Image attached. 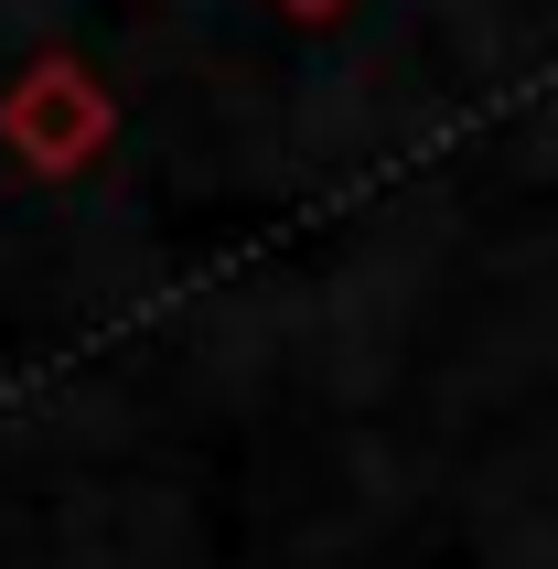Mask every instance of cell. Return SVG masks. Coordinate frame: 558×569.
<instances>
[{
  "mask_svg": "<svg viewBox=\"0 0 558 569\" xmlns=\"http://www.w3.org/2000/svg\"><path fill=\"white\" fill-rule=\"evenodd\" d=\"M0 140L32 161V172H87L108 140H119V108H108V87H97L76 54H32L22 76H11V97H0Z\"/></svg>",
  "mask_w": 558,
  "mask_h": 569,
  "instance_id": "6da1fadb",
  "label": "cell"
},
{
  "mask_svg": "<svg viewBox=\"0 0 558 569\" xmlns=\"http://www.w3.org/2000/svg\"><path fill=\"white\" fill-rule=\"evenodd\" d=\"M279 11H290V22H333L343 0H279Z\"/></svg>",
  "mask_w": 558,
  "mask_h": 569,
  "instance_id": "7a4b0ae2",
  "label": "cell"
}]
</instances>
